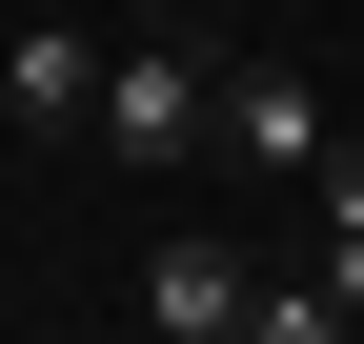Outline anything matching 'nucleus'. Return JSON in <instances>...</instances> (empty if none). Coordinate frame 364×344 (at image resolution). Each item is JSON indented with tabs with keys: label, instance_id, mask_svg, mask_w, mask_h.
Returning a JSON list of instances; mask_svg holds the SVG:
<instances>
[{
	"label": "nucleus",
	"instance_id": "nucleus-4",
	"mask_svg": "<svg viewBox=\"0 0 364 344\" xmlns=\"http://www.w3.org/2000/svg\"><path fill=\"white\" fill-rule=\"evenodd\" d=\"M0 102H21V142H81L102 122V41L81 21H0Z\"/></svg>",
	"mask_w": 364,
	"mask_h": 344
},
{
	"label": "nucleus",
	"instance_id": "nucleus-3",
	"mask_svg": "<svg viewBox=\"0 0 364 344\" xmlns=\"http://www.w3.org/2000/svg\"><path fill=\"white\" fill-rule=\"evenodd\" d=\"M324 142H344V122H324V81H304V61H223V162L324 183Z\"/></svg>",
	"mask_w": 364,
	"mask_h": 344
},
{
	"label": "nucleus",
	"instance_id": "nucleus-2",
	"mask_svg": "<svg viewBox=\"0 0 364 344\" xmlns=\"http://www.w3.org/2000/svg\"><path fill=\"white\" fill-rule=\"evenodd\" d=\"M122 304H142L162 344H243V304H263V264H243V243H223V223H162Z\"/></svg>",
	"mask_w": 364,
	"mask_h": 344
},
{
	"label": "nucleus",
	"instance_id": "nucleus-1",
	"mask_svg": "<svg viewBox=\"0 0 364 344\" xmlns=\"http://www.w3.org/2000/svg\"><path fill=\"white\" fill-rule=\"evenodd\" d=\"M102 162H142V183H182V162H223V61L203 41H122L102 61V122H81Z\"/></svg>",
	"mask_w": 364,
	"mask_h": 344
}]
</instances>
